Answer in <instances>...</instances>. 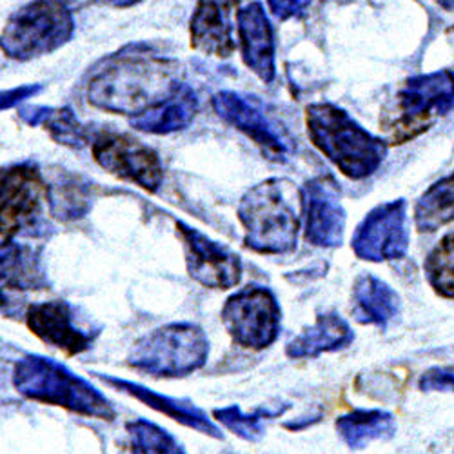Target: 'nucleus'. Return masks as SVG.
<instances>
[{
  "instance_id": "obj_22",
  "label": "nucleus",
  "mask_w": 454,
  "mask_h": 454,
  "mask_svg": "<svg viewBox=\"0 0 454 454\" xmlns=\"http://www.w3.org/2000/svg\"><path fill=\"white\" fill-rule=\"evenodd\" d=\"M353 313L360 324L387 327L400 315V296L380 278L364 275L353 287Z\"/></svg>"
},
{
  "instance_id": "obj_4",
  "label": "nucleus",
  "mask_w": 454,
  "mask_h": 454,
  "mask_svg": "<svg viewBox=\"0 0 454 454\" xmlns=\"http://www.w3.org/2000/svg\"><path fill=\"white\" fill-rule=\"evenodd\" d=\"M287 180L270 178L242 197L239 218L244 225L246 247L262 254H286L296 247L300 215Z\"/></svg>"
},
{
  "instance_id": "obj_23",
  "label": "nucleus",
  "mask_w": 454,
  "mask_h": 454,
  "mask_svg": "<svg viewBox=\"0 0 454 454\" xmlns=\"http://www.w3.org/2000/svg\"><path fill=\"white\" fill-rule=\"evenodd\" d=\"M19 117L27 126H43L55 142L66 147L82 149L91 142L90 131L77 121L69 107L24 106L19 109Z\"/></svg>"
},
{
  "instance_id": "obj_8",
  "label": "nucleus",
  "mask_w": 454,
  "mask_h": 454,
  "mask_svg": "<svg viewBox=\"0 0 454 454\" xmlns=\"http://www.w3.org/2000/svg\"><path fill=\"white\" fill-rule=\"evenodd\" d=\"M454 109V73L442 69L416 74L396 95V117L387 128L396 144L419 137Z\"/></svg>"
},
{
  "instance_id": "obj_19",
  "label": "nucleus",
  "mask_w": 454,
  "mask_h": 454,
  "mask_svg": "<svg viewBox=\"0 0 454 454\" xmlns=\"http://www.w3.org/2000/svg\"><path fill=\"white\" fill-rule=\"evenodd\" d=\"M95 376L98 380H102L104 384L115 387L126 395H131L133 398L140 400L142 403H145L147 407L155 409L166 416H169L171 420L185 426V427H192L202 434L213 436V438H222L220 429L207 419V414L197 407L193 402L189 400H178V398H171L168 395H160L151 391L140 384L124 380V378H117V376H109V374H98L95 372Z\"/></svg>"
},
{
  "instance_id": "obj_18",
  "label": "nucleus",
  "mask_w": 454,
  "mask_h": 454,
  "mask_svg": "<svg viewBox=\"0 0 454 454\" xmlns=\"http://www.w3.org/2000/svg\"><path fill=\"white\" fill-rule=\"evenodd\" d=\"M242 59L263 82L275 79V36L270 19L260 3H251L237 15Z\"/></svg>"
},
{
  "instance_id": "obj_13",
  "label": "nucleus",
  "mask_w": 454,
  "mask_h": 454,
  "mask_svg": "<svg viewBox=\"0 0 454 454\" xmlns=\"http://www.w3.org/2000/svg\"><path fill=\"white\" fill-rule=\"evenodd\" d=\"M176 230L184 242L189 277L211 289H231L240 282L242 262L237 253L182 220L176 222Z\"/></svg>"
},
{
  "instance_id": "obj_15",
  "label": "nucleus",
  "mask_w": 454,
  "mask_h": 454,
  "mask_svg": "<svg viewBox=\"0 0 454 454\" xmlns=\"http://www.w3.org/2000/svg\"><path fill=\"white\" fill-rule=\"evenodd\" d=\"M24 320L35 336L67 355H81L91 349L98 334L97 329L79 325L77 309L64 300L31 304Z\"/></svg>"
},
{
  "instance_id": "obj_16",
  "label": "nucleus",
  "mask_w": 454,
  "mask_h": 454,
  "mask_svg": "<svg viewBox=\"0 0 454 454\" xmlns=\"http://www.w3.org/2000/svg\"><path fill=\"white\" fill-rule=\"evenodd\" d=\"M213 107L218 117L233 128L246 133L256 145L262 147L268 159L284 160L287 144L271 124V121L253 100L235 91H220L213 97Z\"/></svg>"
},
{
  "instance_id": "obj_10",
  "label": "nucleus",
  "mask_w": 454,
  "mask_h": 454,
  "mask_svg": "<svg viewBox=\"0 0 454 454\" xmlns=\"http://www.w3.org/2000/svg\"><path fill=\"white\" fill-rule=\"evenodd\" d=\"M50 289L43 249L27 244L0 247V317L19 320L29 308L27 296Z\"/></svg>"
},
{
  "instance_id": "obj_28",
  "label": "nucleus",
  "mask_w": 454,
  "mask_h": 454,
  "mask_svg": "<svg viewBox=\"0 0 454 454\" xmlns=\"http://www.w3.org/2000/svg\"><path fill=\"white\" fill-rule=\"evenodd\" d=\"M284 411L286 409H277V411L256 409L253 414H244L240 411V407L230 405V407L215 409L213 416L225 429L233 431L235 434H239L244 440L256 442L263 434V420H266V419H275V416L282 414Z\"/></svg>"
},
{
  "instance_id": "obj_33",
  "label": "nucleus",
  "mask_w": 454,
  "mask_h": 454,
  "mask_svg": "<svg viewBox=\"0 0 454 454\" xmlns=\"http://www.w3.org/2000/svg\"><path fill=\"white\" fill-rule=\"evenodd\" d=\"M69 8H84L88 4L102 3V4H113V6H131L137 0H62Z\"/></svg>"
},
{
  "instance_id": "obj_1",
  "label": "nucleus",
  "mask_w": 454,
  "mask_h": 454,
  "mask_svg": "<svg viewBox=\"0 0 454 454\" xmlns=\"http://www.w3.org/2000/svg\"><path fill=\"white\" fill-rule=\"evenodd\" d=\"M180 66L155 55H121L102 66L88 84V100L98 109L140 115L175 95Z\"/></svg>"
},
{
  "instance_id": "obj_24",
  "label": "nucleus",
  "mask_w": 454,
  "mask_h": 454,
  "mask_svg": "<svg viewBox=\"0 0 454 454\" xmlns=\"http://www.w3.org/2000/svg\"><path fill=\"white\" fill-rule=\"evenodd\" d=\"M336 431L349 449H364L374 440H389L396 433L395 416L382 409H358L340 416Z\"/></svg>"
},
{
  "instance_id": "obj_27",
  "label": "nucleus",
  "mask_w": 454,
  "mask_h": 454,
  "mask_svg": "<svg viewBox=\"0 0 454 454\" xmlns=\"http://www.w3.org/2000/svg\"><path fill=\"white\" fill-rule=\"evenodd\" d=\"M424 270L431 287L438 294L454 300V233L445 235L427 254Z\"/></svg>"
},
{
  "instance_id": "obj_20",
  "label": "nucleus",
  "mask_w": 454,
  "mask_h": 454,
  "mask_svg": "<svg viewBox=\"0 0 454 454\" xmlns=\"http://www.w3.org/2000/svg\"><path fill=\"white\" fill-rule=\"evenodd\" d=\"M199 111V98L195 91L182 84L173 97L162 104L151 107L140 115L131 117L129 124L142 133L151 135H168L180 131L193 122Z\"/></svg>"
},
{
  "instance_id": "obj_7",
  "label": "nucleus",
  "mask_w": 454,
  "mask_h": 454,
  "mask_svg": "<svg viewBox=\"0 0 454 454\" xmlns=\"http://www.w3.org/2000/svg\"><path fill=\"white\" fill-rule=\"evenodd\" d=\"M48 204V182L33 162L0 169V247L20 235H41Z\"/></svg>"
},
{
  "instance_id": "obj_29",
  "label": "nucleus",
  "mask_w": 454,
  "mask_h": 454,
  "mask_svg": "<svg viewBox=\"0 0 454 454\" xmlns=\"http://www.w3.org/2000/svg\"><path fill=\"white\" fill-rule=\"evenodd\" d=\"M126 433L129 436V447L135 452H184L182 445L176 442L175 436H171L166 429L159 427L157 424L147 422L144 419L129 422L126 426Z\"/></svg>"
},
{
  "instance_id": "obj_6",
  "label": "nucleus",
  "mask_w": 454,
  "mask_h": 454,
  "mask_svg": "<svg viewBox=\"0 0 454 454\" xmlns=\"http://www.w3.org/2000/svg\"><path fill=\"white\" fill-rule=\"evenodd\" d=\"M209 355L206 333L189 322L169 324L137 340L128 364L155 376H185L204 367Z\"/></svg>"
},
{
  "instance_id": "obj_14",
  "label": "nucleus",
  "mask_w": 454,
  "mask_h": 454,
  "mask_svg": "<svg viewBox=\"0 0 454 454\" xmlns=\"http://www.w3.org/2000/svg\"><path fill=\"white\" fill-rule=\"evenodd\" d=\"M306 240L317 247H336L344 240L346 209L331 176L308 180L300 192Z\"/></svg>"
},
{
  "instance_id": "obj_9",
  "label": "nucleus",
  "mask_w": 454,
  "mask_h": 454,
  "mask_svg": "<svg viewBox=\"0 0 454 454\" xmlns=\"http://www.w3.org/2000/svg\"><path fill=\"white\" fill-rule=\"evenodd\" d=\"M280 306L268 287L247 286L227 298L222 309L225 331L246 349H266L280 333Z\"/></svg>"
},
{
  "instance_id": "obj_17",
  "label": "nucleus",
  "mask_w": 454,
  "mask_h": 454,
  "mask_svg": "<svg viewBox=\"0 0 454 454\" xmlns=\"http://www.w3.org/2000/svg\"><path fill=\"white\" fill-rule=\"evenodd\" d=\"M240 0H199L192 17V46L218 59L231 57L235 51L231 15Z\"/></svg>"
},
{
  "instance_id": "obj_25",
  "label": "nucleus",
  "mask_w": 454,
  "mask_h": 454,
  "mask_svg": "<svg viewBox=\"0 0 454 454\" xmlns=\"http://www.w3.org/2000/svg\"><path fill=\"white\" fill-rule=\"evenodd\" d=\"M454 220V175L434 182L416 200L414 223L420 233H433Z\"/></svg>"
},
{
  "instance_id": "obj_3",
  "label": "nucleus",
  "mask_w": 454,
  "mask_h": 454,
  "mask_svg": "<svg viewBox=\"0 0 454 454\" xmlns=\"http://www.w3.org/2000/svg\"><path fill=\"white\" fill-rule=\"evenodd\" d=\"M13 386L33 402L64 407L88 419L111 422L117 416L115 407L88 380L41 355H24L15 364Z\"/></svg>"
},
{
  "instance_id": "obj_2",
  "label": "nucleus",
  "mask_w": 454,
  "mask_h": 454,
  "mask_svg": "<svg viewBox=\"0 0 454 454\" xmlns=\"http://www.w3.org/2000/svg\"><path fill=\"white\" fill-rule=\"evenodd\" d=\"M306 122L311 142L348 178L371 176L387 157V142L364 129L348 111L331 102L308 106Z\"/></svg>"
},
{
  "instance_id": "obj_30",
  "label": "nucleus",
  "mask_w": 454,
  "mask_h": 454,
  "mask_svg": "<svg viewBox=\"0 0 454 454\" xmlns=\"http://www.w3.org/2000/svg\"><path fill=\"white\" fill-rule=\"evenodd\" d=\"M311 3L313 0H268V6L277 19L289 20L306 17Z\"/></svg>"
},
{
  "instance_id": "obj_5",
  "label": "nucleus",
  "mask_w": 454,
  "mask_h": 454,
  "mask_svg": "<svg viewBox=\"0 0 454 454\" xmlns=\"http://www.w3.org/2000/svg\"><path fill=\"white\" fill-rule=\"evenodd\" d=\"M73 33V12L66 3L33 0L8 19L0 33V50L13 60L39 59L67 44Z\"/></svg>"
},
{
  "instance_id": "obj_31",
  "label": "nucleus",
  "mask_w": 454,
  "mask_h": 454,
  "mask_svg": "<svg viewBox=\"0 0 454 454\" xmlns=\"http://www.w3.org/2000/svg\"><path fill=\"white\" fill-rule=\"evenodd\" d=\"M422 391H454V372L440 367H433L419 382Z\"/></svg>"
},
{
  "instance_id": "obj_34",
  "label": "nucleus",
  "mask_w": 454,
  "mask_h": 454,
  "mask_svg": "<svg viewBox=\"0 0 454 454\" xmlns=\"http://www.w3.org/2000/svg\"><path fill=\"white\" fill-rule=\"evenodd\" d=\"M436 3H438L443 10L454 13V0H436Z\"/></svg>"
},
{
  "instance_id": "obj_35",
  "label": "nucleus",
  "mask_w": 454,
  "mask_h": 454,
  "mask_svg": "<svg viewBox=\"0 0 454 454\" xmlns=\"http://www.w3.org/2000/svg\"><path fill=\"white\" fill-rule=\"evenodd\" d=\"M447 36H449V41H450V44L454 46V26L447 29Z\"/></svg>"
},
{
  "instance_id": "obj_12",
  "label": "nucleus",
  "mask_w": 454,
  "mask_h": 454,
  "mask_svg": "<svg viewBox=\"0 0 454 454\" xmlns=\"http://www.w3.org/2000/svg\"><path fill=\"white\" fill-rule=\"evenodd\" d=\"M409 215L403 199L376 206L356 227L351 240L355 254L367 262L398 260L409 249Z\"/></svg>"
},
{
  "instance_id": "obj_21",
  "label": "nucleus",
  "mask_w": 454,
  "mask_h": 454,
  "mask_svg": "<svg viewBox=\"0 0 454 454\" xmlns=\"http://www.w3.org/2000/svg\"><path fill=\"white\" fill-rule=\"evenodd\" d=\"M355 333L338 313L320 315L313 327L293 338L286 348L289 358H317L322 353L344 349L353 344Z\"/></svg>"
},
{
  "instance_id": "obj_32",
  "label": "nucleus",
  "mask_w": 454,
  "mask_h": 454,
  "mask_svg": "<svg viewBox=\"0 0 454 454\" xmlns=\"http://www.w3.org/2000/svg\"><path fill=\"white\" fill-rule=\"evenodd\" d=\"M41 90H43V86H39V84L12 88V90H6V91L0 90V111L19 106L20 102H24L26 98H31L33 95H36Z\"/></svg>"
},
{
  "instance_id": "obj_26",
  "label": "nucleus",
  "mask_w": 454,
  "mask_h": 454,
  "mask_svg": "<svg viewBox=\"0 0 454 454\" xmlns=\"http://www.w3.org/2000/svg\"><path fill=\"white\" fill-rule=\"evenodd\" d=\"M91 185L79 176L66 175L48 185V206L53 216L74 220L84 216L91 207Z\"/></svg>"
},
{
  "instance_id": "obj_11",
  "label": "nucleus",
  "mask_w": 454,
  "mask_h": 454,
  "mask_svg": "<svg viewBox=\"0 0 454 454\" xmlns=\"http://www.w3.org/2000/svg\"><path fill=\"white\" fill-rule=\"evenodd\" d=\"M93 157L107 173L137 184L149 193L159 192L164 180V168L159 155L129 135L113 131L97 135L93 138Z\"/></svg>"
}]
</instances>
